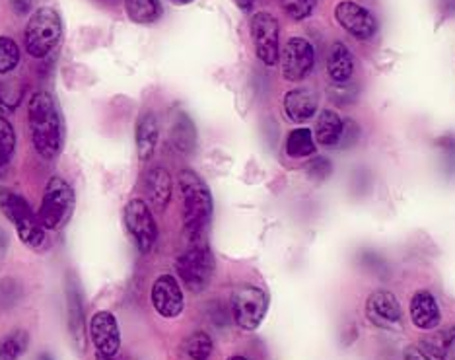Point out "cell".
Returning <instances> with one entry per match:
<instances>
[{
    "label": "cell",
    "instance_id": "obj_1",
    "mask_svg": "<svg viewBox=\"0 0 455 360\" xmlns=\"http://www.w3.org/2000/svg\"><path fill=\"white\" fill-rule=\"evenodd\" d=\"M28 127L41 158L53 160L63 152L65 125L57 101L47 92H36L28 104Z\"/></svg>",
    "mask_w": 455,
    "mask_h": 360
},
{
    "label": "cell",
    "instance_id": "obj_23",
    "mask_svg": "<svg viewBox=\"0 0 455 360\" xmlns=\"http://www.w3.org/2000/svg\"><path fill=\"white\" fill-rule=\"evenodd\" d=\"M343 132V119L333 109H323L315 123V140L322 147H337Z\"/></svg>",
    "mask_w": 455,
    "mask_h": 360
},
{
    "label": "cell",
    "instance_id": "obj_13",
    "mask_svg": "<svg viewBox=\"0 0 455 360\" xmlns=\"http://www.w3.org/2000/svg\"><path fill=\"white\" fill-rule=\"evenodd\" d=\"M67 294V322H68V333L72 337V343L78 348V353L86 351V332H88V320H86V306L84 296H82L78 279L72 273L67 275L65 284Z\"/></svg>",
    "mask_w": 455,
    "mask_h": 360
},
{
    "label": "cell",
    "instance_id": "obj_19",
    "mask_svg": "<svg viewBox=\"0 0 455 360\" xmlns=\"http://www.w3.org/2000/svg\"><path fill=\"white\" fill-rule=\"evenodd\" d=\"M317 94L309 88H294L284 96V113L292 123H306L315 116Z\"/></svg>",
    "mask_w": 455,
    "mask_h": 360
},
{
    "label": "cell",
    "instance_id": "obj_8",
    "mask_svg": "<svg viewBox=\"0 0 455 360\" xmlns=\"http://www.w3.org/2000/svg\"><path fill=\"white\" fill-rule=\"evenodd\" d=\"M123 224L134 248L140 253L152 252L158 240V224L150 204L142 199H132L123 209Z\"/></svg>",
    "mask_w": 455,
    "mask_h": 360
},
{
    "label": "cell",
    "instance_id": "obj_12",
    "mask_svg": "<svg viewBox=\"0 0 455 360\" xmlns=\"http://www.w3.org/2000/svg\"><path fill=\"white\" fill-rule=\"evenodd\" d=\"M335 18L345 32L360 41H368L378 34L376 16L355 0H340L335 6Z\"/></svg>",
    "mask_w": 455,
    "mask_h": 360
},
{
    "label": "cell",
    "instance_id": "obj_22",
    "mask_svg": "<svg viewBox=\"0 0 455 360\" xmlns=\"http://www.w3.org/2000/svg\"><path fill=\"white\" fill-rule=\"evenodd\" d=\"M170 140L173 144V148L181 152V154H189V152L195 150V147H196V127H195V123L188 116V113H180V116L173 119Z\"/></svg>",
    "mask_w": 455,
    "mask_h": 360
},
{
    "label": "cell",
    "instance_id": "obj_6",
    "mask_svg": "<svg viewBox=\"0 0 455 360\" xmlns=\"http://www.w3.org/2000/svg\"><path fill=\"white\" fill-rule=\"evenodd\" d=\"M76 207L72 185L63 178H51L45 185L44 199L39 207V222L45 230H63Z\"/></svg>",
    "mask_w": 455,
    "mask_h": 360
},
{
    "label": "cell",
    "instance_id": "obj_24",
    "mask_svg": "<svg viewBox=\"0 0 455 360\" xmlns=\"http://www.w3.org/2000/svg\"><path fill=\"white\" fill-rule=\"evenodd\" d=\"M127 16L139 26H150L162 16L160 0H125Z\"/></svg>",
    "mask_w": 455,
    "mask_h": 360
},
{
    "label": "cell",
    "instance_id": "obj_27",
    "mask_svg": "<svg viewBox=\"0 0 455 360\" xmlns=\"http://www.w3.org/2000/svg\"><path fill=\"white\" fill-rule=\"evenodd\" d=\"M16 152V131L12 123L0 117V178L4 176Z\"/></svg>",
    "mask_w": 455,
    "mask_h": 360
},
{
    "label": "cell",
    "instance_id": "obj_33",
    "mask_svg": "<svg viewBox=\"0 0 455 360\" xmlns=\"http://www.w3.org/2000/svg\"><path fill=\"white\" fill-rule=\"evenodd\" d=\"M358 139H360V127L356 123L353 119L343 121V132H340V140H339L340 147L350 148Z\"/></svg>",
    "mask_w": 455,
    "mask_h": 360
},
{
    "label": "cell",
    "instance_id": "obj_41",
    "mask_svg": "<svg viewBox=\"0 0 455 360\" xmlns=\"http://www.w3.org/2000/svg\"><path fill=\"white\" fill-rule=\"evenodd\" d=\"M226 360H250V358L242 356V355H234V356H230V358H226Z\"/></svg>",
    "mask_w": 455,
    "mask_h": 360
},
{
    "label": "cell",
    "instance_id": "obj_30",
    "mask_svg": "<svg viewBox=\"0 0 455 360\" xmlns=\"http://www.w3.org/2000/svg\"><path fill=\"white\" fill-rule=\"evenodd\" d=\"M281 6L292 20H306L314 14L317 0H281Z\"/></svg>",
    "mask_w": 455,
    "mask_h": 360
},
{
    "label": "cell",
    "instance_id": "obj_10",
    "mask_svg": "<svg viewBox=\"0 0 455 360\" xmlns=\"http://www.w3.org/2000/svg\"><path fill=\"white\" fill-rule=\"evenodd\" d=\"M315 65V49L304 37H291L281 51L283 76L288 82H302Z\"/></svg>",
    "mask_w": 455,
    "mask_h": 360
},
{
    "label": "cell",
    "instance_id": "obj_3",
    "mask_svg": "<svg viewBox=\"0 0 455 360\" xmlns=\"http://www.w3.org/2000/svg\"><path fill=\"white\" fill-rule=\"evenodd\" d=\"M175 271L185 288L193 294L204 292L209 288L216 271V260L204 236L189 240L188 248L175 260Z\"/></svg>",
    "mask_w": 455,
    "mask_h": 360
},
{
    "label": "cell",
    "instance_id": "obj_21",
    "mask_svg": "<svg viewBox=\"0 0 455 360\" xmlns=\"http://www.w3.org/2000/svg\"><path fill=\"white\" fill-rule=\"evenodd\" d=\"M355 72V59L350 49L340 44V41H335L331 45L329 53H327V75L333 80V84H345V82H350Z\"/></svg>",
    "mask_w": 455,
    "mask_h": 360
},
{
    "label": "cell",
    "instance_id": "obj_14",
    "mask_svg": "<svg viewBox=\"0 0 455 360\" xmlns=\"http://www.w3.org/2000/svg\"><path fill=\"white\" fill-rule=\"evenodd\" d=\"M88 333L96 347V355L116 358L121 353V329L117 317L108 310H100L88 322Z\"/></svg>",
    "mask_w": 455,
    "mask_h": 360
},
{
    "label": "cell",
    "instance_id": "obj_25",
    "mask_svg": "<svg viewBox=\"0 0 455 360\" xmlns=\"http://www.w3.org/2000/svg\"><path fill=\"white\" fill-rule=\"evenodd\" d=\"M29 348V333L26 329H14L0 341V360H20Z\"/></svg>",
    "mask_w": 455,
    "mask_h": 360
},
{
    "label": "cell",
    "instance_id": "obj_26",
    "mask_svg": "<svg viewBox=\"0 0 455 360\" xmlns=\"http://www.w3.org/2000/svg\"><path fill=\"white\" fill-rule=\"evenodd\" d=\"M315 152V139L314 132L302 127V129H294L291 135L286 139V154L291 158H306L312 156Z\"/></svg>",
    "mask_w": 455,
    "mask_h": 360
},
{
    "label": "cell",
    "instance_id": "obj_15",
    "mask_svg": "<svg viewBox=\"0 0 455 360\" xmlns=\"http://www.w3.org/2000/svg\"><path fill=\"white\" fill-rule=\"evenodd\" d=\"M150 302L165 320L180 317L185 308V296L180 281L173 275H160L150 288Z\"/></svg>",
    "mask_w": 455,
    "mask_h": 360
},
{
    "label": "cell",
    "instance_id": "obj_38",
    "mask_svg": "<svg viewBox=\"0 0 455 360\" xmlns=\"http://www.w3.org/2000/svg\"><path fill=\"white\" fill-rule=\"evenodd\" d=\"M255 3H257V0H234V4L240 10H243V12H251Z\"/></svg>",
    "mask_w": 455,
    "mask_h": 360
},
{
    "label": "cell",
    "instance_id": "obj_28",
    "mask_svg": "<svg viewBox=\"0 0 455 360\" xmlns=\"http://www.w3.org/2000/svg\"><path fill=\"white\" fill-rule=\"evenodd\" d=\"M183 351L189 360H211L214 351L212 337L206 332H195L185 339Z\"/></svg>",
    "mask_w": 455,
    "mask_h": 360
},
{
    "label": "cell",
    "instance_id": "obj_7",
    "mask_svg": "<svg viewBox=\"0 0 455 360\" xmlns=\"http://www.w3.org/2000/svg\"><path fill=\"white\" fill-rule=\"evenodd\" d=\"M268 304H271V298H268L265 288L251 283L237 284L230 296L234 324L243 332H255L265 320Z\"/></svg>",
    "mask_w": 455,
    "mask_h": 360
},
{
    "label": "cell",
    "instance_id": "obj_11",
    "mask_svg": "<svg viewBox=\"0 0 455 360\" xmlns=\"http://www.w3.org/2000/svg\"><path fill=\"white\" fill-rule=\"evenodd\" d=\"M368 322L384 332H401L403 310L397 296L389 291H374L366 300Z\"/></svg>",
    "mask_w": 455,
    "mask_h": 360
},
{
    "label": "cell",
    "instance_id": "obj_29",
    "mask_svg": "<svg viewBox=\"0 0 455 360\" xmlns=\"http://www.w3.org/2000/svg\"><path fill=\"white\" fill-rule=\"evenodd\" d=\"M20 59H22V53H20L16 41L8 36H0V76L14 72Z\"/></svg>",
    "mask_w": 455,
    "mask_h": 360
},
{
    "label": "cell",
    "instance_id": "obj_20",
    "mask_svg": "<svg viewBox=\"0 0 455 360\" xmlns=\"http://www.w3.org/2000/svg\"><path fill=\"white\" fill-rule=\"evenodd\" d=\"M160 140V125L158 117L152 111L142 113L134 127V142H137V154L142 162H147L154 156Z\"/></svg>",
    "mask_w": 455,
    "mask_h": 360
},
{
    "label": "cell",
    "instance_id": "obj_37",
    "mask_svg": "<svg viewBox=\"0 0 455 360\" xmlns=\"http://www.w3.org/2000/svg\"><path fill=\"white\" fill-rule=\"evenodd\" d=\"M8 244H10V238L4 228H0V267H3L4 260H6V253H8Z\"/></svg>",
    "mask_w": 455,
    "mask_h": 360
},
{
    "label": "cell",
    "instance_id": "obj_4",
    "mask_svg": "<svg viewBox=\"0 0 455 360\" xmlns=\"http://www.w3.org/2000/svg\"><path fill=\"white\" fill-rule=\"evenodd\" d=\"M0 211L16 226L18 238L29 250L41 252L45 248L47 236L44 224L39 222V216L32 211L22 195L10 188H0Z\"/></svg>",
    "mask_w": 455,
    "mask_h": 360
},
{
    "label": "cell",
    "instance_id": "obj_39",
    "mask_svg": "<svg viewBox=\"0 0 455 360\" xmlns=\"http://www.w3.org/2000/svg\"><path fill=\"white\" fill-rule=\"evenodd\" d=\"M172 4H175V6H185V4H191V3H195V0H170Z\"/></svg>",
    "mask_w": 455,
    "mask_h": 360
},
{
    "label": "cell",
    "instance_id": "obj_32",
    "mask_svg": "<svg viewBox=\"0 0 455 360\" xmlns=\"http://www.w3.org/2000/svg\"><path fill=\"white\" fill-rule=\"evenodd\" d=\"M307 176L314 181H325L331 173H333V164L325 156H315L312 162L307 164Z\"/></svg>",
    "mask_w": 455,
    "mask_h": 360
},
{
    "label": "cell",
    "instance_id": "obj_36",
    "mask_svg": "<svg viewBox=\"0 0 455 360\" xmlns=\"http://www.w3.org/2000/svg\"><path fill=\"white\" fill-rule=\"evenodd\" d=\"M403 360H432V358L427 353H422L417 345H411L403 351Z\"/></svg>",
    "mask_w": 455,
    "mask_h": 360
},
{
    "label": "cell",
    "instance_id": "obj_18",
    "mask_svg": "<svg viewBox=\"0 0 455 360\" xmlns=\"http://www.w3.org/2000/svg\"><path fill=\"white\" fill-rule=\"evenodd\" d=\"M417 347L432 360H455V325L432 329L420 337Z\"/></svg>",
    "mask_w": 455,
    "mask_h": 360
},
{
    "label": "cell",
    "instance_id": "obj_34",
    "mask_svg": "<svg viewBox=\"0 0 455 360\" xmlns=\"http://www.w3.org/2000/svg\"><path fill=\"white\" fill-rule=\"evenodd\" d=\"M436 144H438V148L442 150L443 156L448 158L450 168L453 170L455 168V135H443L436 140Z\"/></svg>",
    "mask_w": 455,
    "mask_h": 360
},
{
    "label": "cell",
    "instance_id": "obj_9",
    "mask_svg": "<svg viewBox=\"0 0 455 360\" xmlns=\"http://www.w3.org/2000/svg\"><path fill=\"white\" fill-rule=\"evenodd\" d=\"M251 39L255 55L267 67H275L281 60V26L268 12H257L251 18Z\"/></svg>",
    "mask_w": 455,
    "mask_h": 360
},
{
    "label": "cell",
    "instance_id": "obj_35",
    "mask_svg": "<svg viewBox=\"0 0 455 360\" xmlns=\"http://www.w3.org/2000/svg\"><path fill=\"white\" fill-rule=\"evenodd\" d=\"M8 4L16 16H29V12H34L36 0H8Z\"/></svg>",
    "mask_w": 455,
    "mask_h": 360
},
{
    "label": "cell",
    "instance_id": "obj_2",
    "mask_svg": "<svg viewBox=\"0 0 455 360\" xmlns=\"http://www.w3.org/2000/svg\"><path fill=\"white\" fill-rule=\"evenodd\" d=\"M183 201V226L188 238H201L212 219V193L204 180L193 170H181L178 176Z\"/></svg>",
    "mask_w": 455,
    "mask_h": 360
},
{
    "label": "cell",
    "instance_id": "obj_42",
    "mask_svg": "<svg viewBox=\"0 0 455 360\" xmlns=\"http://www.w3.org/2000/svg\"><path fill=\"white\" fill-rule=\"evenodd\" d=\"M96 358L98 360H117V356L116 358H109V356H101V355H96Z\"/></svg>",
    "mask_w": 455,
    "mask_h": 360
},
{
    "label": "cell",
    "instance_id": "obj_16",
    "mask_svg": "<svg viewBox=\"0 0 455 360\" xmlns=\"http://www.w3.org/2000/svg\"><path fill=\"white\" fill-rule=\"evenodd\" d=\"M411 322L422 332H432L442 324V310L430 291H417L411 298Z\"/></svg>",
    "mask_w": 455,
    "mask_h": 360
},
{
    "label": "cell",
    "instance_id": "obj_40",
    "mask_svg": "<svg viewBox=\"0 0 455 360\" xmlns=\"http://www.w3.org/2000/svg\"><path fill=\"white\" fill-rule=\"evenodd\" d=\"M37 360H53V356H51L49 353H41V355L37 356Z\"/></svg>",
    "mask_w": 455,
    "mask_h": 360
},
{
    "label": "cell",
    "instance_id": "obj_5",
    "mask_svg": "<svg viewBox=\"0 0 455 360\" xmlns=\"http://www.w3.org/2000/svg\"><path fill=\"white\" fill-rule=\"evenodd\" d=\"M63 37V20L53 8H37L29 16L24 29V45L29 57H49Z\"/></svg>",
    "mask_w": 455,
    "mask_h": 360
},
{
    "label": "cell",
    "instance_id": "obj_31",
    "mask_svg": "<svg viewBox=\"0 0 455 360\" xmlns=\"http://www.w3.org/2000/svg\"><path fill=\"white\" fill-rule=\"evenodd\" d=\"M24 98V88H16L8 82H0V111H14Z\"/></svg>",
    "mask_w": 455,
    "mask_h": 360
},
{
    "label": "cell",
    "instance_id": "obj_17",
    "mask_svg": "<svg viewBox=\"0 0 455 360\" xmlns=\"http://www.w3.org/2000/svg\"><path fill=\"white\" fill-rule=\"evenodd\" d=\"M144 195L150 209L164 212L168 209L172 201V176L170 172L162 166H152L147 173H144Z\"/></svg>",
    "mask_w": 455,
    "mask_h": 360
}]
</instances>
